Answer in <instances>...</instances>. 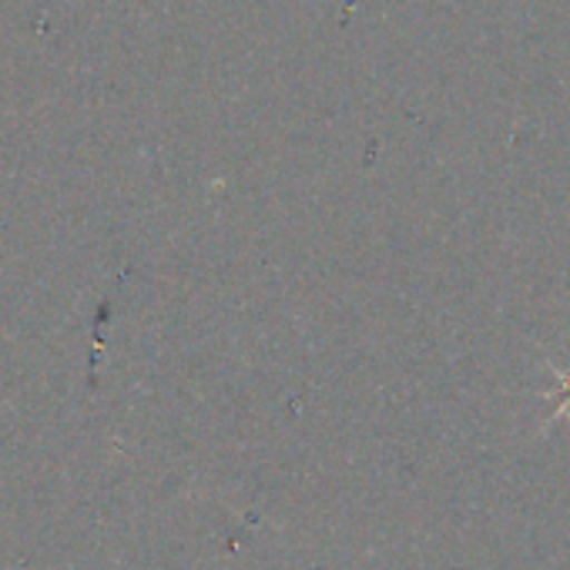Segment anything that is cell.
Returning a JSON list of instances; mask_svg holds the SVG:
<instances>
[{
    "instance_id": "obj_1",
    "label": "cell",
    "mask_w": 570,
    "mask_h": 570,
    "mask_svg": "<svg viewBox=\"0 0 570 570\" xmlns=\"http://www.w3.org/2000/svg\"><path fill=\"white\" fill-rule=\"evenodd\" d=\"M557 376H560V396H557V420H570V370L567 373H560V370H553Z\"/></svg>"
}]
</instances>
